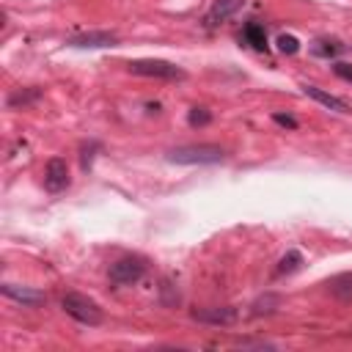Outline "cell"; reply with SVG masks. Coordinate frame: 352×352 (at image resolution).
I'll list each match as a JSON object with an SVG mask.
<instances>
[{"instance_id":"cell-14","label":"cell","mask_w":352,"mask_h":352,"mask_svg":"<svg viewBox=\"0 0 352 352\" xmlns=\"http://www.w3.org/2000/svg\"><path fill=\"white\" fill-rule=\"evenodd\" d=\"M272 305H280V297H278V294H264L261 300L253 302V314H256V316H258V314H270V311H275Z\"/></svg>"},{"instance_id":"cell-7","label":"cell","mask_w":352,"mask_h":352,"mask_svg":"<svg viewBox=\"0 0 352 352\" xmlns=\"http://www.w3.org/2000/svg\"><path fill=\"white\" fill-rule=\"evenodd\" d=\"M3 289V294L8 297V300H16V302H22V305H44L47 302V294L44 292H36V289H28V286H16V283H3L0 286Z\"/></svg>"},{"instance_id":"cell-11","label":"cell","mask_w":352,"mask_h":352,"mask_svg":"<svg viewBox=\"0 0 352 352\" xmlns=\"http://www.w3.org/2000/svg\"><path fill=\"white\" fill-rule=\"evenodd\" d=\"M330 294L338 297V300H349L352 297V272H344V275H336L330 283H327Z\"/></svg>"},{"instance_id":"cell-15","label":"cell","mask_w":352,"mask_h":352,"mask_svg":"<svg viewBox=\"0 0 352 352\" xmlns=\"http://www.w3.org/2000/svg\"><path fill=\"white\" fill-rule=\"evenodd\" d=\"M187 121H190V126H206L212 121V113L204 110V107H192L190 116H187Z\"/></svg>"},{"instance_id":"cell-18","label":"cell","mask_w":352,"mask_h":352,"mask_svg":"<svg viewBox=\"0 0 352 352\" xmlns=\"http://www.w3.org/2000/svg\"><path fill=\"white\" fill-rule=\"evenodd\" d=\"M248 36L256 41V47H258V50H264V47H267V44H264V36L258 33V28H256V25H248Z\"/></svg>"},{"instance_id":"cell-2","label":"cell","mask_w":352,"mask_h":352,"mask_svg":"<svg viewBox=\"0 0 352 352\" xmlns=\"http://www.w3.org/2000/svg\"><path fill=\"white\" fill-rule=\"evenodd\" d=\"M60 308H63L74 322L88 324V327H96V324L104 322V311H102V305H99L94 297L80 294V292H66V294L60 297Z\"/></svg>"},{"instance_id":"cell-12","label":"cell","mask_w":352,"mask_h":352,"mask_svg":"<svg viewBox=\"0 0 352 352\" xmlns=\"http://www.w3.org/2000/svg\"><path fill=\"white\" fill-rule=\"evenodd\" d=\"M38 96H41V91H38V88H25V91H14V94L8 96V107H25V104L36 102Z\"/></svg>"},{"instance_id":"cell-4","label":"cell","mask_w":352,"mask_h":352,"mask_svg":"<svg viewBox=\"0 0 352 352\" xmlns=\"http://www.w3.org/2000/svg\"><path fill=\"white\" fill-rule=\"evenodd\" d=\"M148 270V261L143 256H121L110 264L107 270V278L116 283V286H132L138 283Z\"/></svg>"},{"instance_id":"cell-6","label":"cell","mask_w":352,"mask_h":352,"mask_svg":"<svg viewBox=\"0 0 352 352\" xmlns=\"http://www.w3.org/2000/svg\"><path fill=\"white\" fill-rule=\"evenodd\" d=\"M116 44H118V36L110 30H88L69 38V47H77V50H96V47H116Z\"/></svg>"},{"instance_id":"cell-3","label":"cell","mask_w":352,"mask_h":352,"mask_svg":"<svg viewBox=\"0 0 352 352\" xmlns=\"http://www.w3.org/2000/svg\"><path fill=\"white\" fill-rule=\"evenodd\" d=\"M129 74L138 77H157V80H184L187 72L170 60H160V58H140V60H129L126 63Z\"/></svg>"},{"instance_id":"cell-13","label":"cell","mask_w":352,"mask_h":352,"mask_svg":"<svg viewBox=\"0 0 352 352\" xmlns=\"http://www.w3.org/2000/svg\"><path fill=\"white\" fill-rule=\"evenodd\" d=\"M300 264H302V253L300 250H289L278 261V272H294V270H300Z\"/></svg>"},{"instance_id":"cell-19","label":"cell","mask_w":352,"mask_h":352,"mask_svg":"<svg viewBox=\"0 0 352 352\" xmlns=\"http://www.w3.org/2000/svg\"><path fill=\"white\" fill-rule=\"evenodd\" d=\"M333 72H336L338 77H344V80H352V66H349V63H336Z\"/></svg>"},{"instance_id":"cell-16","label":"cell","mask_w":352,"mask_h":352,"mask_svg":"<svg viewBox=\"0 0 352 352\" xmlns=\"http://www.w3.org/2000/svg\"><path fill=\"white\" fill-rule=\"evenodd\" d=\"M278 50L286 52V55H294V52L300 50V41H297L294 36H286V33H283V36H278Z\"/></svg>"},{"instance_id":"cell-5","label":"cell","mask_w":352,"mask_h":352,"mask_svg":"<svg viewBox=\"0 0 352 352\" xmlns=\"http://www.w3.org/2000/svg\"><path fill=\"white\" fill-rule=\"evenodd\" d=\"M69 182H72V176H69L66 160L63 157L47 160V165H44V190L47 192H60V190L69 187Z\"/></svg>"},{"instance_id":"cell-9","label":"cell","mask_w":352,"mask_h":352,"mask_svg":"<svg viewBox=\"0 0 352 352\" xmlns=\"http://www.w3.org/2000/svg\"><path fill=\"white\" fill-rule=\"evenodd\" d=\"M242 6H245V0H214V6H212V8H209V14H206V25H209V28H214V25L226 22V19H228V16H234Z\"/></svg>"},{"instance_id":"cell-10","label":"cell","mask_w":352,"mask_h":352,"mask_svg":"<svg viewBox=\"0 0 352 352\" xmlns=\"http://www.w3.org/2000/svg\"><path fill=\"white\" fill-rule=\"evenodd\" d=\"M192 319L209 322V324H234L236 311L234 308H204V311H192Z\"/></svg>"},{"instance_id":"cell-8","label":"cell","mask_w":352,"mask_h":352,"mask_svg":"<svg viewBox=\"0 0 352 352\" xmlns=\"http://www.w3.org/2000/svg\"><path fill=\"white\" fill-rule=\"evenodd\" d=\"M302 91H305V96H311L314 102L324 104V107H327V110H333V113H341V116H349V113H352V107H349L344 99H338V96H333V94H327V91L316 88V85H302Z\"/></svg>"},{"instance_id":"cell-17","label":"cell","mask_w":352,"mask_h":352,"mask_svg":"<svg viewBox=\"0 0 352 352\" xmlns=\"http://www.w3.org/2000/svg\"><path fill=\"white\" fill-rule=\"evenodd\" d=\"M272 121H275V124H280V126H289V129H297V121H294L292 116H283V113H275V116H272Z\"/></svg>"},{"instance_id":"cell-1","label":"cell","mask_w":352,"mask_h":352,"mask_svg":"<svg viewBox=\"0 0 352 352\" xmlns=\"http://www.w3.org/2000/svg\"><path fill=\"white\" fill-rule=\"evenodd\" d=\"M226 157H228L226 148L214 143H187V146H176L165 151V160L176 165H217Z\"/></svg>"}]
</instances>
